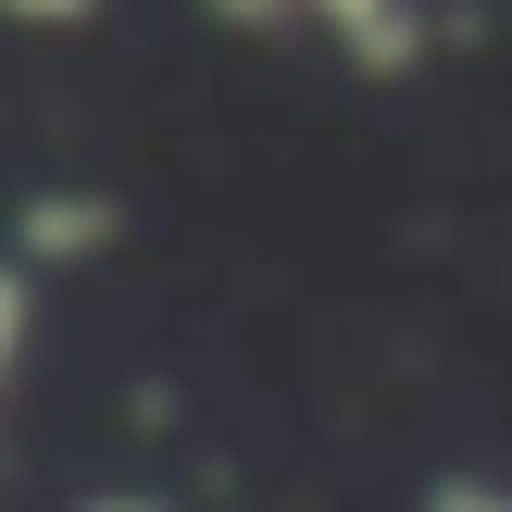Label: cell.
<instances>
[{
  "instance_id": "1",
  "label": "cell",
  "mask_w": 512,
  "mask_h": 512,
  "mask_svg": "<svg viewBox=\"0 0 512 512\" xmlns=\"http://www.w3.org/2000/svg\"><path fill=\"white\" fill-rule=\"evenodd\" d=\"M213 25H250V38H325L363 75H413L425 50V0H213Z\"/></svg>"
},
{
  "instance_id": "2",
  "label": "cell",
  "mask_w": 512,
  "mask_h": 512,
  "mask_svg": "<svg viewBox=\"0 0 512 512\" xmlns=\"http://www.w3.org/2000/svg\"><path fill=\"white\" fill-rule=\"evenodd\" d=\"M113 238H125V200L113 188H38L13 250H25V263H100Z\"/></svg>"
},
{
  "instance_id": "3",
  "label": "cell",
  "mask_w": 512,
  "mask_h": 512,
  "mask_svg": "<svg viewBox=\"0 0 512 512\" xmlns=\"http://www.w3.org/2000/svg\"><path fill=\"white\" fill-rule=\"evenodd\" d=\"M25 338H38V263L0 250V400H13V375H25Z\"/></svg>"
},
{
  "instance_id": "4",
  "label": "cell",
  "mask_w": 512,
  "mask_h": 512,
  "mask_svg": "<svg viewBox=\"0 0 512 512\" xmlns=\"http://www.w3.org/2000/svg\"><path fill=\"white\" fill-rule=\"evenodd\" d=\"M0 25H25V38H75V25H100V0H0Z\"/></svg>"
},
{
  "instance_id": "5",
  "label": "cell",
  "mask_w": 512,
  "mask_h": 512,
  "mask_svg": "<svg viewBox=\"0 0 512 512\" xmlns=\"http://www.w3.org/2000/svg\"><path fill=\"white\" fill-rule=\"evenodd\" d=\"M425 512H512V488H488V475H463V488H438Z\"/></svg>"
},
{
  "instance_id": "6",
  "label": "cell",
  "mask_w": 512,
  "mask_h": 512,
  "mask_svg": "<svg viewBox=\"0 0 512 512\" xmlns=\"http://www.w3.org/2000/svg\"><path fill=\"white\" fill-rule=\"evenodd\" d=\"M75 512H163V500H138V488H100V500H75Z\"/></svg>"
}]
</instances>
